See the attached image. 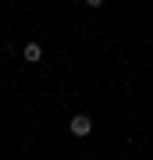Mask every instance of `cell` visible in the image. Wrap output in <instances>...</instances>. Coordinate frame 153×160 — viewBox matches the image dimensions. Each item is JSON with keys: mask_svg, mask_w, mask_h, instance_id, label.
Instances as JSON below:
<instances>
[{"mask_svg": "<svg viewBox=\"0 0 153 160\" xmlns=\"http://www.w3.org/2000/svg\"><path fill=\"white\" fill-rule=\"evenodd\" d=\"M22 53H25V61H28V64L43 61V46H39V43H25V50H22Z\"/></svg>", "mask_w": 153, "mask_h": 160, "instance_id": "2", "label": "cell"}, {"mask_svg": "<svg viewBox=\"0 0 153 160\" xmlns=\"http://www.w3.org/2000/svg\"><path fill=\"white\" fill-rule=\"evenodd\" d=\"M71 135L75 139H85V135H93V118L89 114H71Z\"/></svg>", "mask_w": 153, "mask_h": 160, "instance_id": "1", "label": "cell"}]
</instances>
